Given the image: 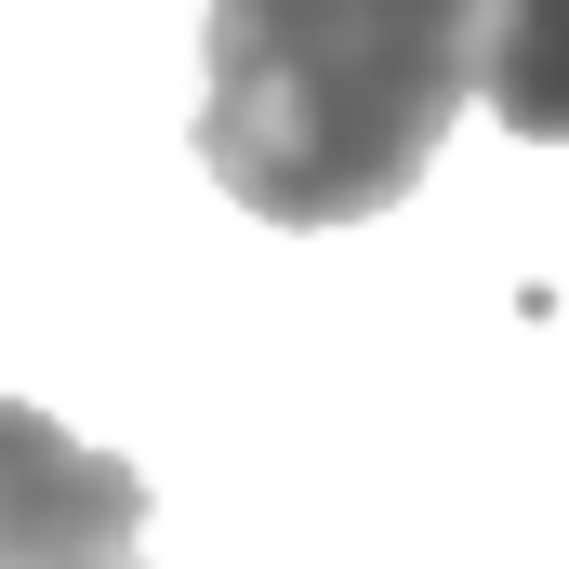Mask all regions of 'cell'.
Returning a JSON list of instances; mask_svg holds the SVG:
<instances>
[{
  "instance_id": "7a4b0ae2",
  "label": "cell",
  "mask_w": 569,
  "mask_h": 569,
  "mask_svg": "<svg viewBox=\"0 0 569 569\" xmlns=\"http://www.w3.org/2000/svg\"><path fill=\"white\" fill-rule=\"evenodd\" d=\"M0 569H146V477L0 398Z\"/></svg>"
},
{
  "instance_id": "3957f363",
  "label": "cell",
  "mask_w": 569,
  "mask_h": 569,
  "mask_svg": "<svg viewBox=\"0 0 569 569\" xmlns=\"http://www.w3.org/2000/svg\"><path fill=\"white\" fill-rule=\"evenodd\" d=\"M477 93L530 146H569V0H490L477 27Z\"/></svg>"
},
{
  "instance_id": "6da1fadb",
  "label": "cell",
  "mask_w": 569,
  "mask_h": 569,
  "mask_svg": "<svg viewBox=\"0 0 569 569\" xmlns=\"http://www.w3.org/2000/svg\"><path fill=\"white\" fill-rule=\"evenodd\" d=\"M490 0H212L199 159L266 226H371L477 93Z\"/></svg>"
}]
</instances>
